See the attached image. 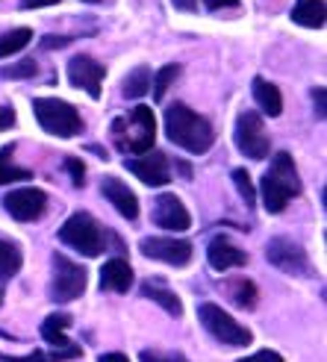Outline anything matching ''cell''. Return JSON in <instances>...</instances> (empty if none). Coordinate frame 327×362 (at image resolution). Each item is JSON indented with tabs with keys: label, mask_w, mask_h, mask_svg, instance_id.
Segmentation results:
<instances>
[{
	"label": "cell",
	"mask_w": 327,
	"mask_h": 362,
	"mask_svg": "<svg viewBox=\"0 0 327 362\" xmlns=\"http://www.w3.org/2000/svg\"><path fill=\"white\" fill-rule=\"evenodd\" d=\"M253 100H257V106L268 115V118H277L283 112V98H280V88L275 83H268L263 77L253 80Z\"/></svg>",
	"instance_id": "cell-18"
},
{
	"label": "cell",
	"mask_w": 327,
	"mask_h": 362,
	"mask_svg": "<svg viewBox=\"0 0 327 362\" xmlns=\"http://www.w3.org/2000/svg\"><path fill=\"white\" fill-rule=\"evenodd\" d=\"M59 0H21V9H42V6H53Z\"/></svg>",
	"instance_id": "cell-37"
},
{
	"label": "cell",
	"mask_w": 327,
	"mask_h": 362,
	"mask_svg": "<svg viewBox=\"0 0 327 362\" xmlns=\"http://www.w3.org/2000/svg\"><path fill=\"white\" fill-rule=\"evenodd\" d=\"M313 106H316V118L324 121V115H327V92H324V86L313 88Z\"/></svg>",
	"instance_id": "cell-32"
},
{
	"label": "cell",
	"mask_w": 327,
	"mask_h": 362,
	"mask_svg": "<svg viewBox=\"0 0 327 362\" xmlns=\"http://www.w3.org/2000/svg\"><path fill=\"white\" fill-rule=\"evenodd\" d=\"M142 295L151 298L154 303H159L162 310H166L168 315H174V318L183 315V303H180V298L174 292H168L166 286H159V280H148V283H144L142 286Z\"/></svg>",
	"instance_id": "cell-20"
},
{
	"label": "cell",
	"mask_w": 327,
	"mask_h": 362,
	"mask_svg": "<svg viewBox=\"0 0 327 362\" xmlns=\"http://www.w3.org/2000/svg\"><path fill=\"white\" fill-rule=\"evenodd\" d=\"M292 21L306 30H321L324 27V0H295Z\"/></svg>",
	"instance_id": "cell-19"
},
{
	"label": "cell",
	"mask_w": 327,
	"mask_h": 362,
	"mask_svg": "<svg viewBox=\"0 0 327 362\" xmlns=\"http://www.w3.org/2000/svg\"><path fill=\"white\" fill-rule=\"evenodd\" d=\"M65 168H68L71 180H74V186H83V180H86V165H83V162L74 159V156H68L65 159Z\"/></svg>",
	"instance_id": "cell-31"
},
{
	"label": "cell",
	"mask_w": 327,
	"mask_h": 362,
	"mask_svg": "<svg viewBox=\"0 0 327 362\" xmlns=\"http://www.w3.org/2000/svg\"><path fill=\"white\" fill-rule=\"evenodd\" d=\"M83 4H101V0H83Z\"/></svg>",
	"instance_id": "cell-40"
},
{
	"label": "cell",
	"mask_w": 327,
	"mask_h": 362,
	"mask_svg": "<svg viewBox=\"0 0 327 362\" xmlns=\"http://www.w3.org/2000/svg\"><path fill=\"white\" fill-rule=\"evenodd\" d=\"M71 45V39H68V35H45V39H42V47L45 50H53V47H68Z\"/></svg>",
	"instance_id": "cell-34"
},
{
	"label": "cell",
	"mask_w": 327,
	"mask_h": 362,
	"mask_svg": "<svg viewBox=\"0 0 327 362\" xmlns=\"http://www.w3.org/2000/svg\"><path fill=\"white\" fill-rule=\"evenodd\" d=\"M98 362H130V359H127L124 354H118V351H113V354H101Z\"/></svg>",
	"instance_id": "cell-39"
},
{
	"label": "cell",
	"mask_w": 327,
	"mask_h": 362,
	"mask_svg": "<svg viewBox=\"0 0 327 362\" xmlns=\"http://www.w3.org/2000/svg\"><path fill=\"white\" fill-rule=\"evenodd\" d=\"M260 192H263V206L271 215H280L286 209V204L301 194L298 168L286 151L275 153V159H271V165L263 177V183H260Z\"/></svg>",
	"instance_id": "cell-2"
},
{
	"label": "cell",
	"mask_w": 327,
	"mask_h": 362,
	"mask_svg": "<svg viewBox=\"0 0 327 362\" xmlns=\"http://www.w3.org/2000/svg\"><path fill=\"white\" fill-rule=\"evenodd\" d=\"M35 74H39V65H35L33 59H24V62H18V65L0 68V77H4V80H30Z\"/></svg>",
	"instance_id": "cell-28"
},
{
	"label": "cell",
	"mask_w": 327,
	"mask_h": 362,
	"mask_svg": "<svg viewBox=\"0 0 327 362\" xmlns=\"http://www.w3.org/2000/svg\"><path fill=\"white\" fill-rule=\"evenodd\" d=\"M0 303H4V292H0Z\"/></svg>",
	"instance_id": "cell-41"
},
{
	"label": "cell",
	"mask_w": 327,
	"mask_h": 362,
	"mask_svg": "<svg viewBox=\"0 0 327 362\" xmlns=\"http://www.w3.org/2000/svg\"><path fill=\"white\" fill-rule=\"evenodd\" d=\"M59 239H62V245L83 253V257H101L103 247H106V233L88 212L71 215V218L59 227Z\"/></svg>",
	"instance_id": "cell-5"
},
{
	"label": "cell",
	"mask_w": 327,
	"mask_h": 362,
	"mask_svg": "<svg viewBox=\"0 0 327 362\" xmlns=\"http://www.w3.org/2000/svg\"><path fill=\"white\" fill-rule=\"evenodd\" d=\"M101 192H103V197L124 215L127 221H136L139 218V201H136V194L127 189V183H121L118 177H103Z\"/></svg>",
	"instance_id": "cell-15"
},
{
	"label": "cell",
	"mask_w": 327,
	"mask_h": 362,
	"mask_svg": "<svg viewBox=\"0 0 327 362\" xmlns=\"http://www.w3.org/2000/svg\"><path fill=\"white\" fill-rule=\"evenodd\" d=\"M4 209L15 221H35V218H42L45 209H47V194L42 189H33V186L12 189L4 197Z\"/></svg>",
	"instance_id": "cell-11"
},
{
	"label": "cell",
	"mask_w": 327,
	"mask_h": 362,
	"mask_svg": "<svg viewBox=\"0 0 327 362\" xmlns=\"http://www.w3.org/2000/svg\"><path fill=\"white\" fill-rule=\"evenodd\" d=\"M204 6L210 9V12H215V9H236V6H239V0H204Z\"/></svg>",
	"instance_id": "cell-36"
},
{
	"label": "cell",
	"mask_w": 327,
	"mask_h": 362,
	"mask_svg": "<svg viewBox=\"0 0 327 362\" xmlns=\"http://www.w3.org/2000/svg\"><path fill=\"white\" fill-rule=\"evenodd\" d=\"M174 4V9H180V12H195L197 9V0H171Z\"/></svg>",
	"instance_id": "cell-38"
},
{
	"label": "cell",
	"mask_w": 327,
	"mask_h": 362,
	"mask_svg": "<svg viewBox=\"0 0 327 362\" xmlns=\"http://www.w3.org/2000/svg\"><path fill=\"white\" fill-rule=\"evenodd\" d=\"M35 121L42 124V130L59 139H74L83 133V118L71 103L59 98H35L33 100Z\"/></svg>",
	"instance_id": "cell-4"
},
{
	"label": "cell",
	"mask_w": 327,
	"mask_h": 362,
	"mask_svg": "<svg viewBox=\"0 0 327 362\" xmlns=\"http://www.w3.org/2000/svg\"><path fill=\"white\" fill-rule=\"evenodd\" d=\"M139 250L144 253L148 259L156 262H166L174 268H186L192 262V242L186 239H174V236H151V239H142Z\"/></svg>",
	"instance_id": "cell-10"
},
{
	"label": "cell",
	"mask_w": 327,
	"mask_h": 362,
	"mask_svg": "<svg viewBox=\"0 0 327 362\" xmlns=\"http://www.w3.org/2000/svg\"><path fill=\"white\" fill-rule=\"evenodd\" d=\"M142 362H189L183 354H159V351H142Z\"/></svg>",
	"instance_id": "cell-30"
},
{
	"label": "cell",
	"mask_w": 327,
	"mask_h": 362,
	"mask_svg": "<svg viewBox=\"0 0 327 362\" xmlns=\"http://www.w3.org/2000/svg\"><path fill=\"white\" fill-rule=\"evenodd\" d=\"M227 292H230V300L236 306H242V310H253V306H257V286H253L251 280H245V277L230 280Z\"/></svg>",
	"instance_id": "cell-23"
},
{
	"label": "cell",
	"mask_w": 327,
	"mask_h": 362,
	"mask_svg": "<svg viewBox=\"0 0 327 362\" xmlns=\"http://www.w3.org/2000/svg\"><path fill=\"white\" fill-rule=\"evenodd\" d=\"M9 127H15V110L12 106H0V133L9 130Z\"/></svg>",
	"instance_id": "cell-35"
},
{
	"label": "cell",
	"mask_w": 327,
	"mask_h": 362,
	"mask_svg": "<svg viewBox=\"0 0 327 362\" xmlns=\"http://www.w3.org/2000/svg\"><path fill=\"white\" fill-rule=\"evenodd\" d=\"M21 262L24 259H21V250H18V245L0 239V280L15 277L18 271H21Z\"/></svg>",
	"instance_id": "cell-26"
},
{
	"label": "cell",
	"mask_w": 327,
	"mask_h": 362,
	"mask_svg": "<svg viewBox=\"0 0 327 362\" xmlns=\"http://www.w3.org/2000/svg\"><path fill=\"white\" fill-rule=\"evenodd\" d=\"M154 139H156V118L148 106H136L127 115L113 121V141L121 153L142 156L154 151Z\"/></svg>",
	"instance_id": "cell-3"
},
{
	"label": "cell",
	"mask_w": 327,
	"mask_h": 362,
	"mask_svg": "<svg viewBox=\"0 0 327 362\" xmlns=\"http://www.w3.org/2000/svg\"><path fill=\"white\" fill-rule=\"evenodd\" d=\"M233 183H236V189H239L242 201H245L248 206L257 204V189H253V183H251V174H248L245 168H236V171H233Z\"/></svg>",
	"instance_id": "cell-29"
},
{
	"label": "cell",
	"mask_w": 327,
	"mask_h": 362,
	"mask_svg": "<svg viewBox=\"0 0 327 362\" xmlns=\"http://www.w3.org/2000/svg\"><path fill=\"white\" fill-rule=\"evenodd\" d=\"M207 259L215 271H230V268H242L248 262V253L242 247H236L227 236H215L207 247Z\"/></svg>",
	"instance_id": "cell-16"
},
{
	"label": "cell",
	"mask_w": 327,
	"mask_h": 362,
	"mask_svg": "<svg viewBox=\"0 0 327 362\" xmlns=\"http://www.w3.org/2000/svg\"><path fill=\"white\" fill-rule=\"evenodd\" d=\"M166 133H168V139L177 144V148H183L189 153H207L212 148V141H215L212 124L204 115H197L195 110H189L186 103L168 106Z\"/></svg>",
	"instance_id": "cell-1"
},
{
	"label": "cell",
	"mask_w": 327,
	"mask_h": 362,
	"mask_svg": "<svg viewBox=\"0 0 327 362\" xmlns=\"http://www.w3.org/2000/svg\"><path fill=\"white\" fill-rule=\"evenodd\" d=\"M239 362H283V356L277 351H257V354H251V356H242Z\"/></svg>",
	"instance_id": "cell-33"
},
{
	"label": "cell",
	"mask_w": 327,
	"mask_h": 362,
	"mask_svg": "<svg viewBox=\"0 0 327 362\" xmlns=\"http://www.w3.org/2000/svg\"><path fill=\"white\" fill-rule=\"evenodd\" d=\"M24 180H33V171L12 165V144H9V148L0 151V186H6V183H24Z\"/></svg>",
	"instance_id": "cell-24"
},
{
	"label": "cell",
	"mask_w": 327,
	"mask_h": 362,
	"mask_svg": "<svg viewBox=\"0 0 327 362\" xmlns=\"http://www.w3.org/2000/svg\"><path fill=\"white\" fill-rule=\"evenodd\" d=\"M197 321L204 324V330L212 336V339H218L222 345H233V348H245V345H251V339H253V333L248 330V327H242L239 321H236L230 313H224L218 303H201L197 306Z\"/></svg>",
	"instance_id": "cell-6"
},
{
	"label": "cell",
	"mask_w": 327,
	"mask_h": 362,
	"mask_svg": "<svg viewBox=\"0 0 327 362\" xmlns=\"http://www.w3.org/2000/svg\"><path fill=\"white\" fill-rule=\"evenodd\" d=\"M265 259L280 268L283 274H313V268H310V257H306V250L292 242V239H286V236H277V239H271L268 247H265Z\"/></svg>",
	"instance_id": "cell-9"
},
{
	"label": "cell",
	"mask_w": 327,
	"mask_h": 362,
	"mask_svg": "<svg viewBox=\"0 0 327 362\" xmlns=\"http://www.w3.org/2000/svg\"><path fill=\"white\" fill-rule=\"evenodd\" d=\"M30 42H33V30H27V27H18V30L4 33V35H0V59L12 57V53H18V50H24Z\"/></svg>",
	"instance_id": "cell-25"
},
{
	"label": "cell",
	"mask_w": 327,
	"mask_h": 362,
	"mask_svg": "<svg viewBox=\"0 0 327 362\" xmlns=\"http://www.w3.org/2000/svg\"><path fill=\"white\" fill-rule=\"evenodd\" d=\"M121 92H124V98H130V100H139V98L148 95L151 92V68L148 65H136L130 74L124 77Z\"/></svg>",
	"instance_id": "cell-22"
},
{
	"label": "cell",
	"mask_w": 327,
	"mask_h": 362,
	"mask_svg": "<svg viewBox=\"0 0 327 362\" xmlns=\"http://www.w3.org/2000/svg\"><path fill=\"white\" fill-rule=\"evenodd\" d=\"M86 268L71 262L62 253H53V280H50V298L57 303H68L86 292Z\"/></svg>",
	"instance_id": "cell-7"
},
{
	"label": "cell",
	"mask_w": 327,
	"mask_h": 362,
	"mask_svg": "<svg viewBox=\"0 0 327 362\" xmlns=\"http://www.w3.org/2000/svg\"><path fill=\"white\" fill-rule=\"evenodd\" d=\"M154 224L162 230H171V233H183L192 227V215L177 194L166 192L154 201Z\"/></svg>",
	"instance_id": "cell-13"
},
{
	"label": "cell",
	"mask_w": 327,
	"mask_h": 362,
	"mask_svg": "<svg viewBox=\"0 0 327 362\" xmlns=\"http://www.w3.org/2000/svg\"><path fill=\"white\" fill-rule=\"evenodd\" d=\"M68 327H71V315L53 313V315H47L42 321V339L47 341V345H53V348H68L71 345V341L65 339V330Z\"/></svg>",
	"instance_id": "cell-21"
},
{
	"label": "cell",
	"mask_w": 327,
	"mask_h": 362,
	"mask_svg": "<svg viewBox=\"0 0 327 362\" xmlns=\"http://www.w3.org/2000/svg\"><path fill=\"white\" fill-rule=\"evenodd\" d=\"M133 286V268L127 265V259L115 257V259H106L103 268H101V288L103 292H130Z\"/></svg>",
	"instance_id": "cell-17"
},
{
	"label": "cell",
	"mask_w": 327,
	"mask_h": 362,
	"mask_svg": "<svg viewBox=\"0 0 327 362\" xmlns=\"http://www.w3.org/2000/svg\"><path fill=\"white\" fill-rule=\"evenodd\" d=\"M180 77V65H166V68H159L156 71V77H154V83H151V88H154V100H166V95H168V88H171V83Z\"/></svg>",
	"instance_id": "cell-27"
},
{
	"label": "cell",
	"mask_w": 327,
	"mask_h": 362,
	"mask_svg": "<svg viewBox=\"0 0 327 362\" xmlns=\"http://www.w3.org/2000/svg\"><path fill=\"white\" fill-rule=\"evenodd\" d=\"M236 148H239L248 159H265L271 151V136L263 124L260 112H242L236 118Z\"/></svg>",
	"instance_id": "cell-8"
},
{
	"label": "cell",
	"mask_w": 327,
	"mask_h": 362,
	"mask_svg": "<svg viewBox=\"0 0 327 362\" xmlns=\"http://www.w3.org/2000/svg\"><path fill=\"white\" fill-rule=\"evenodd\" d=\"M106 77V68L92 57H74L68 62V80L74 88H86L88 98H101V86Z\"/></svg>",
	"instance_id": "cell-14"
},
{
	"label": "cell",
	"mask_w": 327,
	"mask_h": 362,
	"mask_svg": "<svg viewBox=\"0 0 327 362\" xmlns=\"http://www.w3.org/2000/svg\"><path fill=\"white\" fill-rule=\"evenodd\" d=\"M127 168H130L144 186H168L171 183V165L168 156L159 151H148L142 156L127 159Z\"/></svg>",
	"instance_id": "cell-12"
}]
</instances>
